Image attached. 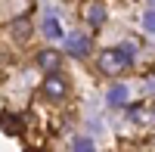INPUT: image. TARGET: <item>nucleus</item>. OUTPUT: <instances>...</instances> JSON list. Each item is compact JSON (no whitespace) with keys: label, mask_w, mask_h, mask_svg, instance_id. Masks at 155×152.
<instances>
[{"label":"nucleus","mask_w":155,"mask_h":152,"mask_svg":"<svg viewBox=\"0 0 155 152\" xmlns=\"http://www.w3.org/2000/svg\"><path fill=\"white\" fill-rule=\"evenodd\" d=\"M149 146H152V149H155V137H152V140H149Z\"/></svg>","instance_id":"nucleus-13"},{"label":"nucleus","mask_w":155,"mask_h":152,"mask_svg":"<svg viewBox=\"0 0 155 152\" xmlns=\"http://www.w3.org/2000/svg\"><path fill=\"white\" fill-rule=\"evenodd\" d=\"M12 37H16V41H28L31 37V25L28 22H16L12 25Z\"/></svg>","instance_id":"nucleus-10"},{"label":"nucleus","mask_w":155,"mask_h":152,"mask_svg":"<svg viewBox=\"0 0 155 152\" xmlns=\"http://www.w3.org/2000/svg\"><path fill=\"white\" fill-rule=\"evenodd\" d=\"M106 99H109V106H115V109H118V106H124L127 99H130V90H127V84H112Z\"/></svg>","instance_id":"nucleus-6"},{"label":"nucleus","mask_w":155,"mask_h":152,"mask_svg":"<svg viewBox=\"0 0 155 152\" xmlns=\"http://www.w3.org/2000/svg\"><path fill=\"white\" fill-rule=\"evenodd\" d=\"M127 115H130V121L134 124H155V103L152 106H130V112H127Z\"/></svg>","instance_id":"nucleus-5"},{"label":"nucleus","mask_w":155,"mask_h":152,"mask_svg":"<svg viewBox=\"0 0 155 152\" xmlns=\"http://www.w3.org/2000/svg\"><path fill=\"white\" fill-rule=\"evenodd\" d=\"M44 34L50 37V41H65V31H62V25L56 16H47L44 19Z\"/></svg>","instance_id":"nucleus-8"},{"label":"nucleus","mask_w":155,"mask_h":152,"mask_svg":"<svg viewBox=\"0 0 155 152\" xmlns=\"http://www.w3.org/2000/svg\"><path fill=\"white\" fill-rule=\"evenodd\" d=\"M68 90H71V84H68V78H65L62 71H47V78H44V84H41V93L50 99V103L65 99Z\"/></svg>","instance_id":"nucleus-2"},{"label":"nucleus","mask_w":155,"mask_h":152,"mask_svg":"<svg viewBox=\"0 0 155 152\" xmlns=\"http://www.w3.org/2000/svg\"><path fill=\"white\" fill-rule=\"evenodd\" d=\"M90 50H93V44H90L87 34H65V53L74 56V59H87Z\"/></svg>","instance_id":"nucleus-3"},{"label":"nucleus","mask_w":155,"mask_h":152,"mask_svg":"<svg viewBox=\"0 0 155 152\" xmlns=\"http://www.w3.org/2000/svg\"><path fill=\"white\" fill-rule=\"evenodd\" d=\"M102 22H106V6L96 0V3L87 6V25H90V28H99Z\"/></svg>","instance_id":"nucleus-7"},{"label":"nucleus","mask_w":155,"mask_h":152,"mask_svg":"<svg viewBox=\"0 0 155 152\" xmlns=\"http://www.w3.org/2000/svg\"><path fill=\"white\" fill-rule=\"evenodd\" d=\"M121 50H124V53L130 56V59L137 56V44H134V41H127V44H121Z\"/></svg>","instance_id":"nucleus-12"},{"label":"nucleus","mask_w":155,"mask_h":152,"mask_svg":"<svg viewBox=\"0 0 155 152\" xmlns=\"http://www.w3.org/2000/svg\"><path fill=\"white\" fill-rule=\"evenodd\" d=\"M74 152H90V149H96V143L93 140H90V137H74V140L68 143Z\"/></svg>","instance_id":"nucleus-9"},{"label":"nucleus","mask_w":155,"mask_h":152,"mask_svg":"<svg viewBox=\"0 0 155 152\" xmlns=\"http://www.w3.org/2000/svg\"><path fill=\"white\" fill-rule=\"evenodd\" d=\"M34 65L41 68L44 74H47V71H59V65H62V53H59V50H37Z\"/></svg>","instance_id":"nucleus-4"},{"label":"nucleus","mask_w":155,"mask_h":152,"mask_svg":"<svg viewBox=\"0 0 155 152\" xmlns=\"http://www.w3.org/2000/svg\"><path fill=\"white\" fill-rule=\"evenodd\" d=\"M143 28H146L149 34H155V9H146V12H143Z\"/></svg>","instance_id":"nucleus-11"},{"label":"nucleus","mask_w":155,"mask_h":152,"mask_svg":"<svg viewBox=\"0 0 155 152\" xmlns=\"http://www.w3.org/2000/svg\"><path fill=\"white\" fill-rule=\"evenodd\" d=\"M99 71L106 74V78H118V74H124L127 68L134 65V59L124 53L121 47H109V50H99Z\"/></svg>","instance_id":"nucleus-1"}]
</instances>
